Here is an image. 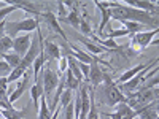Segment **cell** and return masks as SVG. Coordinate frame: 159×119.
<instances>
[{"label":"cell","mask_w":159,"mask_h":119,"mask_svg":"<svg viewBox=\"0 0 159 119\" xmlns=\"http://www.w3.org/2000/svg\"><path fill=\"white\" fill-rule=\"evenodd\" d=\"M13 48V40L10 37H3V38H0V52H3V54H7V51Z\"/></svg>","instance_id":"83f0119b"},{"label":"cell","mask_w":159,"mask_h":119,"mask_svg":"<svg viewBox=\"0 0 159 119\" xmlns=\"http://www.w3.org/2000/svg\"><path fill=\"white\" fill-rule=\"evenodd\" d=\"M46 45H45V54H46V57L49 56L51 59H61V51H59V48H57V45L56 43H51V40H48V42H45Z\"/></svg>","instance_id":"2e32d148"},{"label":"cell","mask_w":159,"mask_h":119,"mask_svg":"<svg viewBox=\"0 0 159 119\" xmlns=\"http://www.w3.org/2000/svg\"><path fill=\"white\" fill-rule=\"evenodd\" d=\"M156 33H157V30H151V32H139V33H135V37H134V43H137L139 46L145 48V46H148V45H150L153 35H156Z\"/></svg>","instance_id":"4fadbf2b"},{"label":"cell","mask_w":159,"mask_h":119,"mask_svg":"<svg viewBox=\"0 0 159 119\" xmlns=\"http://www.w3.org/2000/svg\"><path fill=\"white\" fill-rule=\"evenodd\" d=\"M38 119H51V111L46 105V97L42 95L40 97V113H38Z\"/></svg>","instance_id":"ffe728a7"},{"label":"cell","mask_w":159,"mask_h":119,"mask_svg":"<svg viewBox=\"0 0 159 119\" xmlns=\"http://www.w3.org/2000/svg\"><path fill=\"white\" fill-rule=\"evenodd\" d=\"M156 105H157V100L154 102V105H145V107L139 108V110H134L137 111V114L140 116V119H157V108H156Z\"/></svg>","instance_id":"30bf717a"},{"label":"cell","mask_w":159,"mask_h":119,"mask_svg":"<svg viewBox=\"0 0 159 119\" xmlns=\"http://www.w3.org/2000/svg\"><path fill=\"white\" fill-rule=\"evenodd\" d=\"M80 95H81V111H80L78 119H86L88 111H89V97H88V86L86 84H83L81 89H80Z\"/></svg>","instance_id":"7c38bea8"},{"label":"cell","mask_w":159,"mask_h":119,"mask_svg":"<svg viewBox=\"0 0 159 119\" xmlns=\"http://www.w3.org/2000/svg\"><path fill=\"white\" fill-rule=\"evenodd\" d=\"M111 18L118 19V21H129V22H137L142 25H157V19L153 18V15L142 10H135L130 7H123L118 5L115 8H111Z\"/></svg>","instance_id":"6da1fadb"},{"label":"cell","mask_w":159,"mask_h":119,"mask_svg":"<svg viewBox=\"0 0 159 119\" xmlns=\"http://www.w3.org/2000/svg\"><path fill=\"white\" fill-rule=\"evenodd\" d=\"M91 64H89V75H88V79L92 83V87H97L102 81H103V73L99 67V64H100V59L94 57V56H91Z\"/></svg>","instance_id":"8992f818"},{"label":"cell","mask_w":159,"mask_h":119,"mask_svg":"<svg viewBox=\"0 0 159 119\" xmlns=\"http://www.w3.org/2000/svg\"><path fill=\"white\" fill-rule=\"evenodd\" d=\"M78 67H80V70L83 72V75L88 78V75H89V65H88V64H83V62H80Z\"/></svg>","instance_id":"1f68e13d"},{"label":"cell","mask_w":159,"mask_h":119,"mask_svg":"<svg viewBox=\"0 0 159 119\" xmlns=\"http://www.w3.org/2000/svg\"><path fill=\"white\" fill-rule=\"evenodd\" d=\"M96 5H97L99 10L102 11V21H100V24H99V32L102 33V29L107 25L108 19L111 18V8L118 7L119 3H102V2H96Z\"/></svg>","instance_id":"ba28073f"},{"label":"cell","mask_w":159,"mask_h":119,"mask_svg":"<svg viewBox=\"0 0 159 119\" xmlns=\"http://www.w3.org/2000/svg\"><path fill=\"white\" fill-rule=\"evenodd\" d=\"M70 100H72V89L65 87V89L62 90V94H61V107L65 108V107L70 103Z\"/></svg>","instance_id":"f1b7e54d"},{"label":"cell","mask_w":159,"mask_h":119,"mask_svg":"<svg viewBox=\"0 0 159 119\" xmlns=\"http://www.w3.org/2000/svg\"><path fill=\"white\" fill-rule=\"evenodd\" d=\"M89 116L88 119H99V113H97V107H96V102H94V92H92V89L89 90Z\"/></svg>","instance_id":"603a6c76"},{"label":"cell","mask_w":159,"mask_h":119,"mask_svg":"<svg viewBox=\"0 0 159 119\" xmlns=\"http://www.w3.org/2000/svg\"><path fill=\"white\" fill-rule=\"evenodd\" d=\"M45 60H46V54L43 51V52H40V56L34 62V72H35V81L37 83H38V72H40V68H42V65L45 64Z\"/></svg>","instance_id":"d4e9b609"},{"label":"cell","mask_w":159,"mask_h":119,"mask_svg":"<svg viewBox=\"0 0 159 119\" xmlns=\"http://www.w3.org/2000/svg\"><path fill=\"white\" fill-rule=\"evenodd\" d=\"M80 30H81L83 33H86V35L91 33V27L88 25V22L84 21V18H81V21H80Z\"/></svg>","instance_id":"4dcf8cb0"},{"label":"cell","mask_w":159,"mask_h":119,"mask_svg":"<svg viewBox=\"0 0 159 119\" xmlns=\"http://www.w3.org/2000/svg\"><path fill=\"white\" fill-rule=\"evenodd\" d=\"M67 67H69V70L72 72V75L78 79V81H81L83 73H81V70H80V67H78V62L73 59V56H67Z\"/></svg>","instance_id":"9a60e30c"},{"label":"cell","mask_w":159,"mask_h":119,"mask_svg":"<svg viewBox=\"0 0 159 119\" xmlns=\"http://www.w3.org/2000/svg\"><path fill=\"white\" fill-rule=\"evenodd\" d=\"M7 86H8V79L7 78H0V87L7 90Z\"/></svg>","instance_id":"d590c367"},{"label":"cell","mask_w":159,"mask_h":119,"mask_svg":"<svg viewBox=\"0 0 159 119\" xmlns=\"http://www.w3.org/2000/svg\"><path fill=\"white\" fill-rule=\"evenodd\" d=\"M11 67L7 64V62H0V72H8Z\"/></svg>","instance_id":"e575fe53"},{"label":"cell","mask_w":159,"mask_h":119,"mask_svg":"<svg viewBox=\"0 0 159 119\" xmlns=\"http://www.w3.org/2000/svg\"><path fill=\"white\" fill-rule=\"evenodd\" d=\"M137 116H139V114H137V111H134V110H132V111H130L129 114H126V116H123L121 119H135Z\"/></svg>","instance_id":"836d02e7"},{"label":"cell","mask_w":159,"mask_h":119,"mask_svg":"<svg viewBox=\"0 0 159 119\" xmlns=\"http://www.w3.org/2000/svg\"><path fill=\"white\" fill-rule=\"evenodd\" d=\"M148 67V65L147 64H140V65H137V67H134V68H132V70H129V72H126L121 78H119L118 79V81L115 83V84H123L124 81H127V79H130L132 76H135V73H139V72H142L143 68H147Z\"/></svg>","instance_id":"e0dca14e"},{"label":"cell","mask_w":159,"mask_h":119,"mask_svg":"<svg viewBox=\"0 0 159 119\" xmlns=\"http://www.w3.org/2000/svg\"><path fill=\"white\" fill-rule=\"evenodd\" d=\"M59 70H61L62 73L67 70V60H65V59H59Z\"/></svg>","instance_id":"d6a6232c"},{"label":"cell","mask_w":159,"mask_h":119,"mask_svg":"<svg viewBox=\"0 0 159 119\" xmlns=\"http://www.w3.org/2000/svg\"><path fill=\"white\" fill-rule=\"evenodd\" d=\"M3 59H5V62L10 65L11 68H16L18 65L21 64V60H22V57L18 56L16 52H15V54H3Z\"/></svg>","instance_id":"cb8c5ba5"},{"label":"cell","mask_w":159,"mask_h":119,"mask_svg":"<svg viewBox=\"0 0 159 119\" xmlns=\"http://www.w3.org/2000/svg\"><path fill=\"white\" fill-rule=\"evenodd\" d=\"M157 73V68H154L148 76H132L130 78V81L129 83H123V84H119V89H121V90H126V92H130V90H134L140 83H143V81H147V78H150V76H153V75H156Z\"/></svg>","instance_id":"9c48e42d"},{"label":"cell","mask_w":159,"mask_h":119,"mask_svg":"<svg viewBox=\"0 0 159 119\" xmlns=\"http://www.w3.org/2000/svg\"><path fill=\"white\" fill-rule=\"evenodd\" d=\"M62 21H64V22H67V24H70L72 27H75V29H80V21H81V18H80L76 8H73L70 15L65 18V19H62Z\"/></svg>","instance_id":"44dd1931"},{"label":"cell","mask_w":159,"mask_h":119,"mask_svg":"<svg viewBox=\"0 0 159 119\" xmlns=\"http://www.w3.org/2000/svg\"><path fill=\"white\" fill-rule=\"evenodd\" d=\"M5 22H7V21L0 22V38H3V37H5Z\"/></svg>","instance_id":"8d00e7d4"},{"label":"cell","mask_w":159,"mask_h":119,"mask_svg":"<svg viewBox=\"0 0 159 119\" xmlns=\"http://www.w3.org/2000/svg\"><path fill=\"white\" fill-rule=\"evenodd\" d=\"M30 43H32L30 35L25 33V35H22V37H18V38L13 40V49H15V52H16L18 56L22 57V56H25V52L29 51Z\"/></svg>","instance_id":"52a82bcc"},{"label":"cell","mask_w":159,"mask_h":119,"mask_svg":"<svg viewBox=\"0 0 159 119\" xmlns=\"http://www.w3.org/2000/svg\"><path fill=\"white\" fill-rule=\"evenodd\" d=\"M15 10H18V5H10V7H5V8L0 10V22H3L5 18L10 15L11 11H15Z\"/></svg>","instance_id":"f546056e"},{"label":"cell","mask_w":159,"mask_h":119,"mask_svg":"<svg viewBox=\"0 0 159 119\" xmlns=\"http://www.w3.org/2000/svg\"><path fill=\"white\" fill-rule=\"evenodd\" d=\"M127 3L130 5H135L137 8H145V10H151V11H157V7L150 3V2H139V0H129Z\"/></svg>","instance_id":"4316f807"},{"label":"cell","mask_w":159,"mask_h":119,"mask_svg":"<svg viewBox=\"0 0 159 119\" xmlns=\"http://www.w3.org/2000/svg\"><path fill=\"white\" fill-rule=\"evenodd\" d=\"M103 79H105V97H107V103L108 105H115V103H123V102H127V99L121 94V90L116 87V84L110 79V76L103 75Z\"/></svg>","instance_id":"277c9868"},{"label":"cell","mask_w":159,"mask_h":119,"mask_svg":"<svg viewBox=\"0 0 159 119\" xmlns=\"http://www.w3.org/2000/svg\"><path fill=\"white\" fill-rule=\"evenodd\" d=\"M81 42H83V45L92 52V54H100V52H105V51H107L103 46H97V45H94V43L91 42V40H81Z\"/></svg>","instance_id":"484cf974"},{"label":"cell","mask_w":159,"mask_h":119,"mask_svg":"<svg viewBox=\"0 0 159 119\" xmlns=\"http://www.w3.org/2000/svg\"><path fill=\"white\" fill-rule=\"evenodd\" d=\"M25 113H27L25 108L21 110V111H16L15 108H11V110H0V114H2L3 117H7V119H22Z\"/></svg>","instance_id":"d6986e66"},{"label":"cell","mask_w":159,"mask_h":119,"mask_svg":"<svg viewBox=\"0 0 159 119\" xmlns=\"http://www.w3.org/2000/svg\"><path fill=\"white\" fill-rule=\"evenodd\" d=\"M78 86H80V81H78V79L72 75V72L67 68V70H65V87L75 90Z\"/></svg>","instance_id":"7402d4cb"},{"label":"cell","mask_w":159,"mask_h":119,"mask_svg":"<svg viewBox=\"0 0 159 119\" xmlns=\"http://www.w3.org/2000/svg\"><path fill=\"white\" fill-rule=\"evenodd\" d=\"M38 27V22L32 18H27L19 22H5V33L7 37H16L19 32H34Z\"/></svg>","instance_id":"3957f363"},{"label":"cell","mask_w":159,"mask_h":119,"mask_svg":"<svg viewBox=\"0 0 159 119\" xmlns=\"http://www.w3.org/2000/svg\"><path fill=\"white\" fill-rule=\"evenodd\" d=\"M27 84H29V73L25 72V73L22 75V81L18 84L16 90L13 92V94H10V97H8V100H10V103H11V105H13V102H16V100L24 94V90H25V87H27Z\"/></svg>","instance_id":"8fae6325"},{"label":"cell","mask_w":159,"mask_h":119,"mask_svg":"<svg viewBox=\"0 0 159 119\" xmlns=\"http://www.w3.org/2000/svg\"><path fill=\"white\" fill-rule=\"evenodd\" d=\"M42 84H43V95L45 97H48L51 92L57 87L59 78H57V75L54 72L51 70V67L43 70V81H42Z\"/></svg>","instance_id":"5b68a950"},{"label":"cell","mask_w":159,"mask_h":119,"mask_svg":"<svg viewBox=\"0 0 159 119\" xmlns=\"http://www.w3.org/2000/svg\"><path fill=\"white\" fill-rule=\"evenodd\" d=\"M130 111H132V108L127 105V102H123V103H119L118 107H116V111H115L113 114H110V117H111V119H121L123 116L129 114Z\"/></svg>","instance_id":"ac0fdd59"},{"label":"cell","mask_w":159,"mask_h":119,"mask_svg":"<svg viewBox=\"0 0 159 119\" xmlns=\"http://www.w3.org/2000/svg\"><path fill=\"white\" fill-rule=\"evenodd\" d=\"M43 18H45V21H46V24L49 25V27H52V30H56L62 38H64V42L67 43V37H65V33H64V30H61V27H59V24H57V19H56V16L52 15V13H43Z\"/></svg>","instance_id":"5bb4252c"},{"label":"cell","mask_w":159,"mask_h":119,"mask_svg":"<svg viewBox=\"0 0 159 119\" xmlns=\"http://www.w3.org/2000/svg\"><path fill=\"white\" fill-rule=\"evenodd\" d=\"M40 43H42V33H37V37H35V40L30 43V48H29V51L25 52V56L22 57V60H21V64L18 65L16 68H13V72L8 75V83H13V81H16L18 78H21L25 72H27V68L30 67V65L35 62V59L38 57V46H40Z\"/></svg>","instance_id":"7a4b0ae2"}]
</instances>
